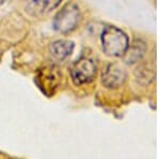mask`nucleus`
<instances>
[{
	"mask_svg": "<svg viewBox=\"0 0 160 159\" xmlns=\"http://www.w3.org/2000/svg\"><path fill=\"white\" fill-rule=\"evenodd\" d=\"M104 51L111 57H120L124 55L128 47V37L122 30L113 26L105 28L102 34Z\"/></svg>",
	"mask_w": 160,
	"mask_h": 159,
	"instance_id": "nucleus-1",
	"label": "nucleus"
},
{
	"mask_svg": "<svg viewBox=\"0 0 160 159\" xmlns=\"http://www.w3.org/2000/svg\"><path fill=\"white\" fill-rule=\"evenodd\" d=\"M79 20V7L76 4L68 3L56 15L53 19V28L61 33H68L77 27Z\"/></svg>",
	"mask_w": 160,
	"mask_h": 159,
	"instance_id": "nucleus-2",
	"label": "nucleus"
},
{
	"mask_svg": "<svg viewBox=\"0 0 160 159\" xmlns=\"http://www.w3.org/2000/svg\"><path fill=\"white\" fill-rule=\"evenodd\" d=\"M97 66L91 59H80L73 64L71 68V77L76 86L90 83L96 76Z\"/></svg>",
	"mask_w": 160,
	"mask_h": 159,
	"instance_id": "nucleus-3",
	"label": "nucleus"
},
{
	"mask_svg": "<svg viewBox=\"0 0 160 159\" xmlns=\"http://www.w3.org/2000/svg\"><path fill=\"white\" fill-rule=\"evenodd\" d=\"M125 75L117 65H109L102 74V83L108 88H117L123 83Z\"/></svg>",
	"mask_w": 160,
	"mask_h": 159,
	"instance_id": "nucleus-4",
	"label": "nucleus"
},
{
	"mask_svg": "<svg viewBox=\"0 0 160 159\" xmlns=\"http://www.w3.org/2000/svg\"><path fill=\"white\" fill-rule=\"evenodd\" d=\"M74 49V43L71 41H56L50 45V52L57 60H64L71 56Z\"/></svg>",
	"mask_w": 160,
	"mask_h": 159,
	"instance_id": "nucleus-5",
	"label": "nucleus"
},
{
	"mask_svg": "<svg viewBox=\"0 0 160 159\" xmlns=\"http://www.w3.org/2000/svg\"><path fill=\"white\" fill-rule=\"evenodd\" d=\"M62 0H28V6L37 14H46L56 9Z\"/></svg>",
	"mask_w": 160,
	"mask_h": 159,
	"instance_id": "nucleus-6",
	"label": "nucleus"
},
{
	"mask_svg": "<svg viewBox=\"0 0 160 159\" xmlns=\"http://www.w3.org/2000/svg\"><path fill=\"white\" fill-rule=\"evenodd\" d=\"M4 1H6V0H0V6H1V4L3 3Z\"/></svg>",
	"mask_w": 160,
	"mask_h": 159,
	"instance_id": "nucleus-7",
	"label": "nucleus"
}]
</instances>
